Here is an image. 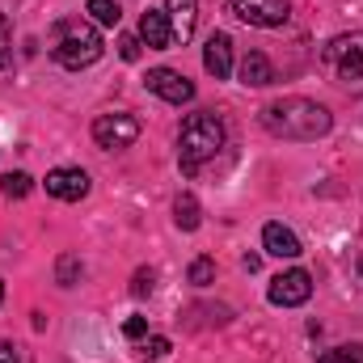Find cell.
Returning <instances> with one entry per match:
<instances>
[{
    "mask_svg": "<svg viewBox=\"0 0 363 363\" xmlns=\"http://www.w3.org/2000/svg\"><path fill=\"white\" fill-rule=\"evenodd\" d=\"M85 13H89L97 26H118V17H123V9H118L114 0H89Z\"/></svg>",
    "mask_w": 363,
    "mask_h": 363,
    "instance_id": "obj_16",
    "label": "cell"
},
{
    "mask_svg": "<svg viewBox=\"0 0 363 363\" xmlns=\"http://www.w3.org/2000/svg\"><path fill=\"white\" fill-rule=\"evenodd\" d=\"M13 64V30H9V17L0 13V68Z\"/></svg>",
    "mask_w": 363,
    "mask_h": 363,
    "instance_id": "obj_20",
    "label": "cell"
},
{
    "mask_svg": "<svg viewBox=\"0 0 363 363\" xmlns=\"http://www.w3.org/2000/svg\"><path fill=\"white\" fill-rule=\"evenodd\" d=\"M224 123L216 114H190L182 123V135H178V157H182V169L194 174L203 161H211L220 148H224Z\"/></svg>",
    "mask_w": 363,
    "mask_h": 363,
    "instance_id": "obj_3",
    "label": "cell"
},
{
    "mask_svg": "<svg viewBox=\"0 0 363 363\" xmlns=\"http://www.w3.org/2000/svg\"><path fill=\"white\" fill-rule=\"evenodd\" d=\"M118 55H123L127 64H135V60H140V38H135V34H123V38H118Z\"/></svg>",
    "mask_w": 363,
    "mask_h": 363,
    "instance_id": "obj_22",
    "label": "cell"
},
{
    "mask_svg": "<svg viewBox=\"0 0 363 363\" xmlns=\"http://www.w3.org/2000/svg\"><path fill=\"white\" fill-rule=\"evenodd\" d=\"M144 355H148V359H165V355H169V338H148V342H144Z\"/></svg>",
    "mask_w": 363,
    "mask_h": 363,
    "instance_id": "obj_24",
    "label": "cell"
},
{
    "mask_svg": "<svg viewBox=\"0 0 363 363\" xmlns=\"http://www.w3.org/2000/svg\"><path fill=\"white\" fill-rule=\"evenodd\" d=\"M47 194L64 203H81L89 194V174L85 169H51L47 174Z\"/></svg>",
    "mask_w": 363,
    "mask_h": 363,
    "instance_id": "obj_9",
    "label": "cell"
},
{
    "mask_svg": "<svg viewBox=\"0 0 363 363\" xmlns=\"http://www.w3.org/2000/svg\"><path fill=\"white\" fill-rule=\"evenodd\" d=\"M144 85L157 93V97H165L169 106H186V101H194V85H190L182 72H174V68H152V72L144 77Z\"/></svg>",
    "mask_w": 363,
    "mask_h": 363,
    "instance_id": "obj_8",
    "label": "cell"
},
{
    "mask_svg": "<svg viewBox=\"0 0 363 363\" xmlns=\"http://www.w3.org/2000/svg\"><path fill=\"white\" fill-rule=\"evenodd\" d=\"M313 296V274L308 271H283L271 279V304L279 308H296Z\"/></svg>",
    "mask_w": 363,
    "mask_h": 363,
    "instance_id": "obj_7",
    "label": "cell"
},
{
    "mask_svg": "<svg viewBox=\"0 0 363 363\" xmlns=\"http://www.w3.org/2000/svg\"><path fill=\"white\" fill-rule=\"evenodd\" d=\"M101 34L93 30L89 21H60L55 26V38H51V55H55V64L60 68H68V72H81V68H89L101 60Z\"/></svg>",
    "mask_w": 363,
    "mask_h": 363,
    "instance_id": "obj_2",
    "label": "cell"
},
{
    "mask_svg": "<svg viewBox=\"0 0 363 363\" xmlns=\"http://www.w3.org/2000/svg\"><path fill=\"white\" fill-rule=\"evenodd\" d=\"M203 68L216 77V81H228L233 77V38L228 34H211L207 47H203Z\"/></svg>",
    "mask_w": 363,
    "mask_h": 363,
    "instance_id": "obj_10",
    "label": "cell"
},
{
    "mask_svg": "<svg viewBox=\"0 0 363 363\" xmlns=\"http://www.w3.org/2000/svg\"><path fill=\"white\" fill-rule=\"evenodd\" d=\"M0 300H4V283H0Z\"/></svg>",
    "mask_w": 363,
    "mask_h": 363,
    "instance_id": "obj_27",
    "label": "cell"
},
{
    "mask_svg": "<svg viewBox=\"0 0 363 363\" xmlns=\"http://www.w3.org/2000/svg\"><path fill=\"white\" fill-rule=\"evenodd\" d=\"M262 245H267V254H274V258H300V237L287 224H267L262 228Z\"/></svg>",
    "mask_w": 363,
    "mask_h": 363,
    "instance_id": "obj_12",
    "label": "cell"
},
{
    "mask_svg": "<svg viewBox=\"0 0 363 363\" xmlns=\"http://www.w3.org/2000/svg\"><path fill=\"white\" fill-rule=\"evenodd\" d=\"M93 140L101 144V148H131L135 140H140V118L135 114H97V123H93Z\"/></svg>",
    "mask_w": 363,
    "mask_h": 363,
    "instance_id": "obj_5",
    "label": "cell"
},
{
    "mask_svg": "<svg viewBox=\"0 0 363 363\" xmlns=\"http://www.w3.org/2000/svg\"><path fill=\"white\" fill-rule=\"evenodd\" d=\"M123 334H127V338H144V334H148V321H144V317H127V321H123Z\"/></svg>",
    "mask_w": 363,
    "mask_h": 363,
    "instance_id": "obj_25",
    "label": "cell"
},
{
    "mask_svg": "<svg viewBox=\"0 0 363 363\" xmlns=\"http://www.w3.org/2000/svg\"><path fill=\"white\" fill-rule=\"evenodd\" d=\"M157 287V271H135V279H131V296H148Z\"/></svg>",
    "mask_w": 363,
    "mask_h": 363,
    "instance_id": "obj_21",
    "label": "cell"
},
{
    "mask_svg": "<svg viewBox=\"0 0 363 363\" xmlns=\"http://www.w3.org/2000/svg\"><path fill=\"white\" fill-rule=\"evenodd\" d=\"M262 127L279 140H321L334 127V118L325 106H317L308 97H279L262 110Z\"/></svg>",
    "mask_w": 363,
    "mask_h": 363,
    "instance_id": "obj_1",
    "label": "cell"
},
{
    "mask_svg": "<svg viewBox=\"0 0 363 363\" xmlns=\"http://www.w3.org/2000/svg\"><path fill=\"white\" fill-rule=\"evenodd\" d=\"M233 13L250 26H262V30H274L291 17V4L287 0H233Z\"/></svg>",
    "mask_w": 363,
    "mask_h": 363,
    "instance_id": "obj_6",
    "label": "cell"
},
{
    "mask_svg": "<svg viewBox=\"0 0 363 363\" xmlns=\"http://www.w3.org/2000/svg\"><path fill=\"white\" fill-rule=\"evenodd\" d=\"M140 43H148L152 51L169 47V43H174V30H169V13H161V9H148V13L140 17Z\"/></svg>",
    "mask_w": 363,
    "mask_h": 363,
    "instance_id": "obj_11",
    "label": "cell"
},
{
    "mask_svg": "<svg viewBox=\"0 0 363 363\" xmlns=\"http://www.w3.org/2000/svg\"><path fill=\"white\" fill-rule=\"evenodd\" d=\"M0 363H21V359H17V347H9V342H0Z\"/></svg>",
    "mask_w": 363,
    "mask_h": 363,
    "instance_id": "obj_26",
    "label": "cell"
},
{
    "mask_svg": "<svg viewBox=\"0 0 363 363\" xmlns=\"http://www.w3.org/2000/svg\"><path fill=\"white\" fill-rule=\"evenodd\" d=\"M321 363H363V342H347V347H334Z\"/></svg>",
    "mask_w": 363,
    "mask_h": 363,
    "instance_id": "obj_18",
    "label": "cell"
},
{
    "mask_svg": "<svg viewBox=\"0 0 363 363\" xmlns=\"http://www.w3.org/2000/svg\"><path fill=\"white\" fill-rule=\"evenodd\" d=\"M211 279H216V262H211V258H194V262H190V283H194V287H207Z\"/></svg>",
    "mask_w": 363,
    "mask_h": 363,
    "instance_id": "obj_19",
    "label": "cell"
},
{
    "mask_svg": "<svg viewBox=\"0 0 363 363\" xmlns=\"http://www.w3.org/2000/svg\"><path fill=\"white\" fill-rule=\"evenodd\" d=\"M169 30H174V43H186L194 34V21H199V0H169Z\"/></svg>",
    "mask_w": 363,
    "mask_h": 363,
    "instance_id": "obj_13",
    "label": "cell"
},
{
    "mask_svg": "<svg viewBox=\"0 0 363 363\" xmlns=\"http://www.w3.org/2000/svg\"><path fill=\"white\" fill-rule=\"evenodd\" d=\"M77 274H81V262H77V258H60V283H64V287H72Z\"/></svg>",
    "mask_w": 363,
    "mask_h": 363,
    "instance_id": "obj_23",
    "label": "cell"
},
{
    "mask_svg": "<svg viewBox=\"0 0 363 363\" xmlns=\"http://www.w3.org/2000/svg\"><path fill=\"white\" fill-rule=\"evenodd\" d=\"M271 81H274L271 60H267L262 51H250V55L241 60V85H254V89H262V85H271Z\"/></svg>",
    "mask_w": 363,
    "mask_h": 363,
    "instance_id": "obj_14",
    "label": "cell"
},
{
    "mask_svg": "<svg viewBox=\"0 0 363 363\" xmlns=\"http://www.w3.org/2000/svg\"><path fill=\"white\" fill-rule=\"evenodd\" d=\"M174 220H178L182 233H194V228L203 224V211H199V199H194V194H178V203H174Z\"/></svg>",
    "mask_w": 363,
    "mask_h": 363,
    "instance_id": "obj_15",
    "label": "cell"
},
{
    "mask_svg": "<svg viewBox=\"0 0 363 363\" xmlns=\"http://www.w3.org/2000/svg\"><path fill=\"white\" fill-rule=\"evenodd\" d=\"M325 68L338 77V81H359L363 77V34H338L330 47H325Z\"/></svg>",
    "mask_w": 363,
    "mask_h": 363,
    "instance_id": "obj_4",
    "label": "cell"
},
{
    "mask_svg": "<svg viewBox=\"0 0 363 363\" xmlns=\"http://www.w3.org/2000/svg\"><path fill=\"white\" fill-rule=\"evenodd\" d=\"M0 190H4L9 199H26V194L34 190V178L21 174V169H17V174H4V178H0Z\"/></svg>",
    "mask_w": 363,
    "mask_h": 363,
    "instance_id": "obj_17",
    "label": "cell"
}]
</instances>
